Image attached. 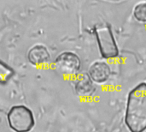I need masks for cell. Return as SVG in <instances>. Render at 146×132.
<instances>
[{
	"label": "cell",
	"mask_w": 146,
	"mask_h": 132,
	"mask_svg": "<svg viewBox=\"0 0 146 132\" xmlns=\"http://www.w3.org/2000/svg\"><path fill=\"white\" fill-rule=\"evenodd\" d=\"M125 124L130 132L146 131V82L139 83L129 92Z\"/></svg>",
	"instance_id": "obj_1"
},
{
	"label": "cell",
	"mask_w": 146,
	"mask_h": 132,
	"mask_svg": "<svg viewBox=\"0 0 146 132\" xmlns=\"http://www.w3.org/2000/svg\"><path fill=\"white\" fill-rule=\"evenodd\" d=\"M55 68L62 74L68 76L77 75L81 67L80 57L72 52H64L59 54L55 60Z\"/></svg>",
	"instance_id": "obj_4"
},
{
	"label": "cell",
	"mask_w": 146,
	"mask_h": 132,
	"mask_svg": "<svg viewBox=\"0 0 146 132\" xmlns=\"http://www.w3.org/2000/svg\"><path fill=\"white\" fill-rule=\"evenodd\" d=\"M94 33L102 57L106 59L117 58L120 51L111 26L108 22L98 23L94 27Z\"/></svg>",
	"instance_id": "obj_2"
},
{
	"label": "cell",
	"mask_w": 146,
	"mask_h": 132,
	"mask_svg": "<svg viewBox=\"0 0 146 132\" xmlns=\"http://www.w3.org/2000/svg\"><path fill=\"white\" fill-rule=\"evenodd\" d=\"M74 86L76 94L81 97L91 96L95 89L93 81L87 73L77 75L74 81Z\"/></svg>",
	"instance_id": "obj_6"
},
{
	"label": "cell",
	"mask_w": 146,
	"mask_h": 132,
	"mask_svg": "<svg viewBox=\"0 0 146 132\" xmlns=\"http://www.w3.org/2000/svg\"><path fill=\"white\" fill-rule=\"evenodd\" d=\"M27 58L33 65L43 66L50 62V55L45 46L37 45L30 49L27 54Z\"/></svg>",
	"instance_id": "obj_7"
},
{
	"label": "cell",
	"mask_w": 146,
	"mask_h": 132,
	"mask_svg": "<svg viewBox=\"0 0 146 132\" xmlns=\"http://www.w3.org/2000/svg\"><path fill=\"white\" fill-rule=\"evenodd\" d=\"M88 74L94 82L101 84L109 80L111 74V70L107 63L97 61L90 66Z\"/></svg>",
	"instance_id": "obj_5"
},
{
	"label": "cell",
	"mask_w": 146,
	"mask_h": 132,
	"mask_svg": "<svg viewBox=\"0 0 146 132\" xmlns=\"http://www.w3.org/2000/svg\"><path fill=\"white\" fill-rule=\"evenodd\" d=\"M14 75V71L10 67L0 60V82L6 83L8 82Z\"/></svg>",
	"instance_id": "obj_8"
},
{
	"label": "cell",
	"mask_w": 146,
	"mask_h": 132,
	"mask_svg": "<svg viewBox=\"0 0 146 132\" xmlns=\"http://www.w3.org/2000/svg\"><path fill=\"white\" fill-rule=\"evenodd\" d=\"M7 119L9 127L15 132H29L35 125L32 111L25 106L12 107L7 114Z\"/></svg>",
	"instance_id": "obj_3"
},
{
	"label": "cell",
	"mask_w": 146,
	"mask_h": 132,
	"mask_svg": "<svg viewBox=\"0 0 146 132\" xmlns=\"http://www.w3.org/2000/svg\"><path fill=\"white\" fill-rule=\"evenodd\" d=\"M133 16L139 22H146V3H139L133 9Z\"/></svg>",
	"instance_id": "obj_9"
}]
</instances>
